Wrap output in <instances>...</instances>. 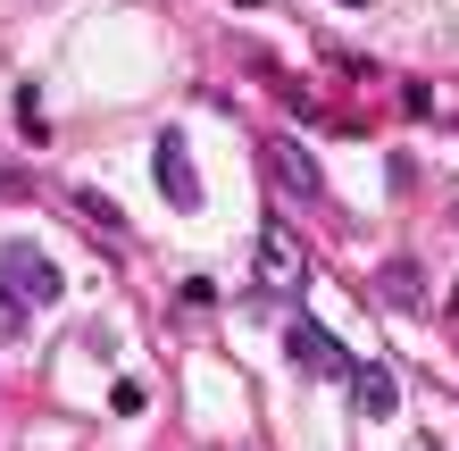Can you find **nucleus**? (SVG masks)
Masks as SVG:
<instances>
[{
    "label": "nucleus",
    "mask_w": 459,
    "mask_h": 451,
    "mask_svg": "<svg viewBox=\"0 0 459 451\" xmlns=\"http://www.w3.org/2000/svg\"><path fill=\"white\" fill-rule=\"evenodd\" d=\"M9 193H25V184H17V176H9V168H0V201H9Z\"/></svg>",
    "instance_id": "0eeeda50"
},
{
    "label": "nucleus",
    "mask_w": 459,
    "mask_h": 451,
    "mask_svg": "<svg viewBox=\"0 0 459 451\" xmlns=\"http://www.w3.org/2000/svg\"><path fill=\"white\" fill-rule=\"evenodd\" d=\"M259 276H267V284H284V276H301V259L284 251V234H259Z\"/></svg>",
    "instance_id": "423d86ee"
},
{
    "label": "nucleus",
    "mask_w": 459,
    "mask_h": 451,
    "mask_svg": "<svg viewBox=\"0 0 459 451\" xmlns=\"http://www.w3.org/2000/svg\"><path fill=\"white\" fill-rule=\"evenodd\" d=\"M159 193H168V209H201V168H193V143H184V126H159Z\"/></svg>",
    "instance_id": "f03ea898"
},
{
    "label": "nucleus",
    "mask_w": 459,
    "mask_h": 451,
    "mask_svg": "<svg viewBox=\"0 0 459 451\" xmlns=\"http://www.w3.org/2000/svg\"><path fill=\"white\" fill-rule=\"evenodd\" d=\"M351 402H359L368 418H393V410H401V385H393V368H351Z\"/></svg>",
    "instance_id": "20e7f679"
},
{
    "label": "nucleus",
    "mask_w": 459,
    "mask_h": 451,
    "mask_svg": "<svg viewBox=\"0 0 459 451\" xmlns=\"http://www.w3.org/2000/svg\"><path fill=\"white\" fill-rule=\"evenodd\" d=\"M342 9H368V0H342Z\"/></svg>",
    "instance_id": "6e6552de"
},
{
    "label": "nucleus",
    "mask_w": 459,
    "mask_h": 451,
    "mask_svg": "<svg viewBox=\"0 0 459 451\" xmlns=\"http://www.w3.org/2000/svg\"><path fill=\"white\" fill-rule=\"evenodd\" d=\"M267 168H276V184H292L301 201L326 193V184H317V168H309V151H292V143H267Z\"/></svg>",
    "instance_id": "39448f33"
},
{
    "label": "nucleus",
    "mask_w": 459,
    "mask_h": 451,
    "mask_svg": "<svg viewBox=\"0 0 459 451\" xmlns=\"http://www.w3.org/2000/svg\"><path fill=\"white\" fill-rule=\"evenodd\" d=\"M284 351H292V368H309V377H342V385H351V368H359L326 326H317V317H292V326H284Z\"/></svg>",
    "instance_id": "7ed1b4c3"
},
{
    "label": "nucleus",
    "mask_w": 459,
    "mask_h": 451,
    "mask_svg": "<svg viewBox=\"0 0 459 451\" xmlns=\"http://www.w3.org/2000/svg\"><path fill=\"white\" fill-rule=\"evenodd\" d=\"M59 293H67L59 259H42V251H25V243L0 251V301H9V309H50Z\"/></svg>",
    "instance_id": "f257e3e1"
}]
</instances>
